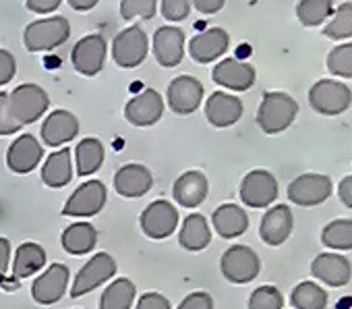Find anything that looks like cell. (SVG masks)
Instances as JSON below:
<instances>
[{
    "label": "cell",
    "mask_w": 352,
    "mask_h": 309,
    "mask_svg": "<svg viewBox=\"0 0 352 309\" xmlns=\"http://www.w3.org/2000/svg\"><path fill=\"white\" fill-rule=\"evenodd\" d=\"M298 116L296 100L286 92H265L257 110V125L265 135L286 131Z\"/></svg>",
    "instance_id": "obj_1"
},
{
    "label": "cell",
    "mask_w": 352,
    "mask_h": 309,
    "mask_svg": "<svg viewBox=\"0 0 352 309\" xmlns=\"http://www.w3.org/2000/svg\"><path fill=\"white\" fill-rule=\"evenodd\" d=\"M9 108L13 118L23 125H34L50 108V98L44 87L36 83H21L9 94Z\"/></svg>",
    "instance_id": "obj_2"
},
{
    "label": "cell",
    "mask_w": 352,
    "mask_h": 309,
    "mask_svg": "<svg viewBox=\"0 0 352 309\" xmlns=\"http://www.w3.org/2000/svg\"><path fill=\"white\" fill-rule=\"evenodd\" d=\"M71 36V23L65 17H48L30 23L23 32V44L30 52H48L63 46Z\"/></svg>",
    "instance_id": "obj_3"
},
{
    "label": "cell",
    "mask_w": 352,
    "mask_h": 309,
    "mask_svg": "<svg viewBox=\"0 0 352 309\" xmlns=\"http://www.w3.org/2000/svg\"><path fill=\"white\" fill-rule=\"evenodd\" d=\"M309 104L323 116H338L352 104V92L346 83L336 79H321L309 89Z\"/></svg>",
    "instance_id": "obj_4"
},
{
    "label": "cell",
    "mask_w": 352,
    "mask_h": 309,
    "mask_svg": "<svg viewBox=\"0 0 352 309\" xmlns=\"http://www.w3.org/2000/svg\"><path fill=\"white\" fill-rule=\"evenodd\" d=\"M222 276L232 284H247L255 280L261 272L259 255L247 245H232L224 251L220 259Z\"/></svg>",
    "instance_id": "obj_5"
},
{
    "label": "cell",
    "mask_w": 352,
    "mask_h": 309,
    "mask_svg": "<svg viewBox=\"0 0 352 309\" xmlns=\"http://www.w3.org/2000/svg\"><path fill=\"white\" fill-rule=\"evenodd\" d=\"M239 195L247 208H253V210L270 208L278 200V181L270 171L255 169L243 177Z\"/></svg>",
    "instance_id": "obj_6"
},
{
    "label": "cell",
    "mask_w": 352,
    "mask_h": 309,
    "mask_svg": "<svg viewBox=\"0 0 352 309\" xmlns=\"http://www.w3.org/2000/svg\"><path fill=\"white\" fill-rule=\"evenodd\" d=\"M149 52V38L143 28L133 25L122 30L112 42V58L122 69L139 67Z\"/></svg>",
    "instance_id": "obj_7"
},
{
    "label": "cell",
    "mask_w": 352,
    "mask_h": 309,
    "mask_svg": "<svg viewBox=\"0 0 352 309\" xmlns=\"http://www.w3.org/2000/svg\"><path fill=\"white\" fill-rule=\"evenodd\" d=\"M114 276H116V259H114L110 253H106V251L96 253V255L79 270V274L75 276L69 295H71L73 299L83 297V295L96 290L98 286H102L104 282H108V280L114 278Z\"/></svg>",
    "instance_id": "obj_8"
},
{
    "label": "cell",
    "mask_w": 352,
    "mask_h": 309,
    "mask_svg": "<svg viewBox=\"0 0 352 309\" xmlns=\"http://www.w3.org/2000/svg\"><path fill=\"white\" fill-rule=\"evenodd\" d=\"M333 191V183L327 175H317V173H305L296 177L288 185V200L294 206L302 208H313L329 200Z\"/></svg>",
    "instance_id": "obj_9"
},
{
    "label": "cell",
    "mask_w": 352,
    "mask_h": 309,
    "mask_svg": "<svg viewBox=\"0 0 352 309\" xmlns=\"http://www.w3.org/2000/svg\"><path fill=\"white\" fill-rule=\"evenodd\" d=\"M139 224H141V231L145 233V237H149L153 241L168 239L176 228H179V210L166 200H155L141 212Z\"/></svg>",
    "instance_id": "obj_10"
},
{
    "label": "cell",
    "mask_w": 352,
    "mask_h": 309,
    "mask_svg": "<svg viewBox=\"0 0 352 309\" xmlns=\"http://www.w3.org/2000/svg\"><path fill=\"white\" fill-rule=\"evenodd\" d=\"M106 200H108V191L102 181H98V179L85 181L67 200V204L63 208V216H73V218L96 216L106 206Z\"/></svg>",
    "instance_id": "obj_11"
},
{
    "label": "cell",
    "mask_w": 352,
    "mask_h": 309,
    "mask_svg": "<svg viewBox=\"0 0 352 309\" xmlns=\"http://www.w3.org/2000/svg\"><path fill=\"white\" fill-rule=\"evenodd\" d=\"M168 108L176 114H193L204 100V83L191 75L174 77L168 83Z\"/></svg>",
    "instance_id": "obj_12"
},
{
    "label": "cell",
    "mask_w": 352,
    "mask_h": 309,
    "mask_svg": "<svg viewBox=\"0 0 352 309\" xmlns=\"http://www.w3.org/2000/svg\"><path fill=\"white\" fill-rule=\"evenodd\" d=\"M106 52H108L106 40L100 34H89L73 46L71 63L77 73H81L85 77H94L104 69Z\"/></svg>",
    "instance_id": "obj_13"
},
{
    "label": "cell",
    "mask_w": 352,
    "mask_h": 309,
    "mask_svg": "<svg viewBox=\"0 0 352 309\" xmlns=\"http://www.w3.org/2000/svg\"><path fill=\"white\" fill-rule=\"evenodd\" d=\"M42 158H44V147L32 133L19 135L7 149V167L15 175L34 173L36 167L42 162Z\"/></svg>",
    "instance_id": "obj_14"
},
{
    "label": "cell",
    "mask_w": 352,
    "mask_h": 309,
    "mask_svg": "<svg viewBox=\"0 0 352 309\" xmlns=\"http://www.w3.org/2000/svg\"><path fill=\"white\" fill-rule=\"evenodd\" d=\"M151 48L155 61L166 67H179L181 61L185 58V32L181 28H157L153 38H151Z\"/></svg>",
    "instance_id": "obj_15"
},
{
    "label": "cell",
    "mask_w": 352,
    "mask_h": 309,
    "mask_svg": "<svg viewBox=\"0 0 352 309\" xmlns=\"http://www.w3.org/2000/svg\"><path fill=\"white\" fill-rule=\"evenodd\" d=\"M69 268L65 264H52L32 284V299L40 305L58 303L69 288Z\"/></svg>",
    "instance_id": "obj_16"
},
{
    "label": "cell",
    "mask_w": 352,
    "mask_h": 309,
    "mask_svg": "<svg viewBox=\"0 0 352 309\" xmlns=\"http://www.w3.org/2000/svg\"><path fill=\"white\" fill-rule=\"evenodd\" d=\"M164 98L155 89H143L124 106V118L135 127H151L164 116Z\"/></svg>",
    "instance_id": "obj_17"
},
{
    "label": "cell",
    "mask_w": 352,
    "mask_h": 309,
    "mask_svg": "<svg viewBox=\"0 0 352 309\" xmlns=\"http://www.w3.org/2000/svg\"><path fill=\"white\" fill-rule=\"evenodd\" d=\"M214 83L232 89V92H247L255 85L257 71L251 63H241L236 58H224L220 61L212 71Z\"/></svg>",
    "instance_id": "obj_18"
},
{
    "label": "cell",
    "mask_w": 352,
    "mask_h": 309,
    "mask_svg": "<svg viewBox=\"0 0 352 309\" xmlns=\"http://www.w3.org/2000/svg\"><path fill=\"white\" fill-rule=\"evenodd\" d=\"M208 193H210V181L201 171H187L172 185L174 202L187 210L199 208L208 200Z\"/></svg>",
    "instance_id": "obj_19"
},
{
    "label": "cell",
    "mask_w": 352,
    "mask_h": 309,
    "mask_svg": "<svg viewBox=\"0 0 352 309\" xmlns=\"http://www.w3.org/2000/svg\"><path fill=\"white\" fill-rule=\"evenodd\" d=\"M228 48H230V36L222 28H210L197 34L189 42V54L199 65H208L222 58Z\"/></svg>",
    "instance_id": "obj_20"
},
{
    "label": "cell",
    "mask_w": 352,
    "mask_h": 309,
    "mask_svg": "<svg viewBox=\"0 0 352 309\" xmlns=\"http://www.w3.org/2000/svg\"><path fill=\"white\" fill-rule=\"evenodd\" d=\"M42 141L50 147H63L79 135V120L73 112L58 108L52 110L42 125Z\"/></svg>",
    "instance_id": "obj_21"
},
{
    "label": "cell",
    "mask_w": 352,
    "mask_h": 309,
    "mask_svg": "<svg viewBox=\"0 0 352 309\" xmlns=\"http://www.w3.org/2000/svg\"><path fill=\"white\" fill-rule=\"evenodd\" d=\"M243 110H245L243 100L239 96L224 94V92L212 94L206 102V118L210 125H214L218 129L236 125L243 116Z\"/></svg>",
    "instance_id": "obj_22"
},
{
    "label": "cell",
    "mask_w": 352,
    "mask_h": 309,
    "mask_svg": "<svg viewBox=\"0 0 352 309\" xmlns=\"http://www.w3.org/2000/svg\"><path fill=\"white\" fill-rule=\"evenodd\" d=\"M153 187V175L143 164H124L114 173V189L118 195L135 200L149 193Z\"/></svg>",
    "instance_id": "obj_23"
},
{
    "label": "cell",
    "mask_w": 352,
    "mask_h": 309,
    "mask_svg": "<svg viewBox=\"0 0 352 309\" xmlns=\"http://www.w3.org/2000/svg\"><path fill=\"white\" fill-rule=\"evenodd\" d=\"M292 226H294L292 210L286 204H278L263 214L261 224H259V237L263 243L278 247L290 237Z\"/></svg>",
    "instance_id": "obj_24"
},
{
    "label": "cell",
    "mask_w": 352,
    "mask_h": 309,
    "mask_svg": "<svg viewBox=\"0 0 352 309\" xmlns=\"http://www.w3.org/2000/svg\"><path fill=\"white\" fill-rule=\"evenodd\" d=\"M311 274L327 286H346L352 276V264L338 253H321L311 264Z\"/></svg>",
    "instance_id": "obj_25"
},
{
    "label": "cell",
    "mask_w": 352,
    "mask_h": 309,
    "mask_svg": "<svg viewBox=\"0 0 352 309\" xmlns=\"http://www.w3.org/2000/svg\"><path fill=\"white\" fill-rule=\"evenodd\" d=\"M212 226L222 239H236L249 228V214L236 204H222L212 214Z\"/></svg>",
    "instance_id": "obj_26"
},
{
    "label": "cell",
    "mask_w": 352,
    "mask_h": 309,
    "mask_svg": "<svg viewBox=\"0 0 352 309\" xmlns=\"http://www.w3.org/2000/svg\"><path fill=\"white\" fill-rule=\"evenodd\" d=\"M73 179V156L69 147H60L52 151L42 167V181L46 187L63 189Z\"/></svg>",
    "instance_id": "obj_27"
},
{
    "label": "cell",
    "mask_w": 352,
    "mask_h": 309,
    "mask_svg": "<svg viewBox=\"0 0 352 309\" xmlns=\"http://www.w3.org/2000/svg\"><path fill=\"white\" fill-rule=\"evenodd\" d=\"M179 243L187 251H204L212 243V228L208 224V218L204 214H189L181 226Z\"/></svg>",
    "instance_id": "obj_28"
},
{
    "label": "cell",
    "mask_w": 352,
    "mask_h": 309,
    "mask_svg": "<svg viewBox=\"0 0 352 309\" xmlns=\"http://www.w3.org/2000/svg\"><path fill=\"white\" fill-rule=\"evenodd\" d=\"M63 249L71 255H85L98 245V231L89 222H73L63 231Z\"/></svg>",
    "instance_id": "obj_29"
},
{
    "label": "cell",
    "mask_w": 352,
    "mask_h": 309,
    "mask_svg": "<svg viewBox=\"0 0 352 309\" xmlns=\"http://www.w3.org/2000/svg\"><path fill=\"white\" fill-rule=\"evenodd\" d=\"M104 143L98 137H85L75 147V164L79 177H91L96 175L104 164Z\"/></svg>",
    "instance_id": "obj_30"
},
{
    "label": "cell",
    "mask_w": 352,
    "mask_h": 309,
    "mask_svg": "<svg viewBox=\"0 0 352 309\" xmlns=\"http://www.w3.org/2000/svg\"><path fill=\"white\" fill-rule=\"evenodd\" d=\"M46 266V251L40 243L28 241L23 245H19V249L15 251V259H13V276L19 278H30L34 274H38L42 268Z\"/></svg>",
    "instance_id": "obj_31"
},
{
    "label": "cell",
    "mask_w": 352,
    "mask_h": 309,
    "mask_svg": "<svg viewBox=\"0 0 352 309\" xmlns=\"http://www.w3.org/2000/svg\"><path fill=\"white\" fill-rule=\"evenodd\" d=\"M137 286L129 278H114L100 297V309H133Z\"/></svg>",
    "instance_id": "obj_32"
},
{
    "label": "cell",
    "mask_w": 352,
    "mask_h": 309,
    "mask_svg": "<svg viewBox=\"0 0 352 309\" xmlns=\"http://www.w3.org/2000/svg\"><path fill=\"white\" fill-rule=\"evenodd\" d=\"M290 305L294 309H325L327 292L311 280L298 282L290 292Z\"/></svg>",
    "instance_id": "obj_33"
},
{
    "label": "cell",
    "mask_w": 352,
    "mask_h": 309,
    "mask_svg": "<svg viewBox=\"0 0 352 309\" xmlns=\"http://www.w3.org/2000/svg\"><path fill=\"white\" fill-rule=\"evenodd\" d=\"M321 243L336 251H350L352 249V220L338 218L323 226Z\"/></svg>",
    "instance_id": "obj_34"
},
{
    "label": "cell",
    "mask_w": 352,
    "mask_h": 309,
    "mask_svg": "<svg viewBox=\"0 0 352 309\" xmlns=\"http://www.w3.org/2000/svg\"><path fill=\"white\" fill-rule=\"evenodd\" d=\"M333 15L331 0H298L296 17L305 28H317Z\"/></svg>",
    "instance_id": "obj_35"
},
{
    "label": "cell",
    "mask_w": 352,
    "mask_h": 309,
    "mask_svg": "<svg viewBox=\"0 0 352 309\" xmlns=\"http://www.w3.org/2000/svg\"><path fill=\"white\" fill-rule=\"evenodd\" d=\"M323 36L329 40H336V42L352 38V3L350 0L348 3H342L333 11L329 23H325V28H323Z\"/></svg>",
    "instance_id": "obj_36"
},
{
    "label": "cell",
    "mask_w": 352,
    "mask_h": 309,
    "mask_svg": "<svg viewBox=\"0 0 352 309\" xmlns=\"http://www.w3.org/2000/svg\"><path fill=\"white\" fill-rule=\"evenodd\" d=\"M325 65H327V71L333 77L352 79V42L333 46L329 50V54H327Z\"/></svg>",
    "instance_id": "obj_37"
},
{
    "label": "cell",
    "mask_w": 352,
    "mask_h": 309,
    "mask_svg": "<svg viewBox=\"0 0 352 309\" xmlns=\"http://www.w3.org/2000/svg\"><path fill=\"white\" fill-rule=\"evenodd\" d=\"M282 307H284V297L272 284H263L255 288L249 297V309H282Z\"/></svg>",
    "instance_id": "obj_38"
},
{
    "label": "cell",
    "mask_w": 352,
    "mask_h": 309,
    "mask_svg": "<svg viewBox=\"0 0 352 309\" xmlns=\"http://www.w3.org/2000/svg\"><path fill=\"white\" fill-rule=\"evenodd\" d=\"M157 11V0H120V17L133 21L135 17L153 19Z\"/></svg>",
    "instance_id": "obj_39"
},
{
    "label": "cell",
    "mask_w": 352,
    "mask_h": 309,
    "mask_svg": "<svg viewBox=\"0 0 352 309\" xmlns=\"http://www.w3.org/2000/svg\"><path fill=\"white\" fill-rule=\"evenodd\" d=\"M162 15L170 23H179L191 15L189 0H162Z\"/></svg>",
    "instance_id": "obj_40"
},
{
    "label": "cell",
    "mask_w": 352,
    "mask_h": 309,
    "mask_svg": "<svg viewBox=\"0 0 352 309\" xmlns=\"http://www.w3.org/2000/svg\"><path fill=\"white\" fill-rule=\"evenodd\" d=\"M21 125L13 118L11 108H9V94H0V137L15 135L19 133Z\"/></svg>",
    "instance_id": "obj_41"
},
{
    "label": "cell",
    "mask_w": 352,
    "mask_h": 309,
    "mask_svg": "<svg viewBox=\"0 0 352 309\" xmlns=\"http://www.w3.org/2000/svg\"><path fill=\"white\" fill-rule=\"evenodd\" d=\"M179 309H214V299L206 290H195L181 301Z\"/></svg>",
    "instance_id": "obj_42"
},
{
    "label": "cell",
    "mask_w": 352,
    "mask_h": 309,
    "mask_svg": "<svg viewBox=\"0 0 352 309\" xmlns=\"http://www.w3.org/2000/svg\"><path fill=\"white\" fill-rule=\"evenodd\" d=\"M15 73H17V61H15V56L9 50L0 48V87L11 83L13 77H15Z\"/></svg>",
    "instance_id": "obj_43"
},
{
    "label": "cell",
    "mask_w": 352,
    "mask_h": 309,
    "mask_svg": "<svg viewBox=\"0 0 352 309\" xmlns=\"http://www.w3.org/2000/svg\"><path fill=\"white\" fill-rule=\"evenodd\" d=\"M135 309H172L170 299L162 292H143L135 305Z\"/></svg>",
    "instance_id": "obj_44"
},
{
    "label": "cell",
    "mask_w": 352,
    "mask_h": 309,
    "mask_svg": "<svg viewBox=\"0 0 352 309\" xmlns=\"http://www.w3.org/2000/svg\"><path fill=\"white\" fill-rule=\"evenodd\" d=\"M63 0H25V7L32 11V13H38V15H48L52 11H56L60 7Z\"/></svg>",
    "instance_id": "obj_45"
},
{
    "label": "cell",
    "mask_w": 352,
    "mask_h": 309,
    "mask_svg": "<svg viewBox=\"0 0 352 309\" xmlns=\"http://www.w3.org/2000/svg\"><path fill=\"white\" fill-rule=\"evenodd\" d=\"M189 3L204 15H216L224 9L226 0H189Z\"/></svg>",
    "instance_id": "obj_46"
},
{
    "label": "cell",
    "mask_w": 352,
    "mask_h": 309,
    "mask_svg": "<svg viewBox=\"0 0 352 309\" xmlns=\"http://www.w3.org/2000/svg\"><path fill=\"white\" fill-rule=\"evenodd\" d=\"M338 198H340V202L348 210H352V175H348V177H344L340 181V185H338Z\"/></svg>",
    "instance_id": "obj_47"
},
{
    "label": "cell",
    "mask_w": 352,
    "mask_h": 309,
    "mask_svg": "<svg viewBox=\"0 0 352 309\" xmlns=\"http://www.w3.org/2000/svg\"><path fill=\"white\" fill-rule=\"evenodd\" d=\"M9 262H11V243H9V239L0 237V280L7 276Z\"/></svg>",
    "instance_id": "obj_48"
},
{
    "label": "cell",
    "mask_w": 352,
    "mask_h": 309,
    "mask_svg": "<svg viewBox=\"0 0 352 309\" xmlns=\"http://www.w3.org/2000/svg\"><path fill=\"white\" fill-rule=\"evenodd\" d=\"M98 3L100 0H69V7L73 11H79V13H87L94 7H98Z\"/></svg>",
    "instance_id": "obj_49"
}]
</instances>
